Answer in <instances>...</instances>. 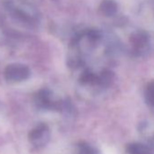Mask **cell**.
Returning <instances> with one entry per match:
<instances>
[{
  "mask_svg": "<svg viewBox=\"0 0 154 154\" xmlns=\"http://www.w3.org/2000/svg\"><path fill=\"white\" fill-rule=\"evenodd\" d=\"M29 74H30L29 69L26 65L21 63L8 64L4 71L6 80L12 83L22 82L28 78Z\"/></svg>",
  "mask_w": 154,
  "mask_h": 154,
  "instance_id": "cell-2",
  "label": "cell"
},
{
  "mask_svg": "<svg viewBox=\"0 0 154 154\" xmlns=\"http://www.w3.org/2000/svg\"><path fill=\"white\" fill-rule=\"evenodd\" d=\"M79 154H96V150L87 143L82 142L78 145Z\"/></svg>",
  "mask_w": 154,
  "mask_h": 154,
  "instance_id": "cell-4",
  "label": "cell"
},
{
  "mask_svg": "<svg viewBox=\"0 0 154 154\" xmlns=\"http://www.w3.org/2000/svg\"><path fill=\"white\" fill-rule=\"evenodd\" d=\"M28 140L33 148L43 149L50 140V130L47 125L42 123L35 127L28 134Z\"/></svg>",
  "mask_w": 154,
  "mask_h": 154,
  "instance_id": "cell-1",
  "label": "cell"
},
{
  "mask_svg": "<svg viewBox=\"0 0 154 154\" xmlns=\"http://www.w3.org/2000/svg\"><path fill=\"white\" fill-rule=\"evenodd\" d=\"M126 149L129 154H152L147 146L139 142L130 143Z\"/></svg>",
  "mask_w": 154,
  "mask_h": 154,
  "instance_id": "cell-3",
  "label": "cell"
}]
</instances>
